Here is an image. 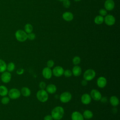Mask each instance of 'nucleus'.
<instances>
[{
  "mask_svg": "<svg viewBox=\"0 0 120 120\" xmlns=\"http://www.w3.org/2000/svg\"><path fill=\"white\" fill-rule=\"evenodd\" d=\"M8 97L12 99H16L21 96L20 91L16 88H12L8 91Z\"/></svg>",
  "mask_w": 120,
  "mask_h": 120,
  "instance_id": "nucleus-6",
  "label": "nucleus"
},
{
  "mask_svg": "<svg viewBox=\"0 0 120 120\" xmlns=\"http://www.w3.org/2000/svg\"><path fill=\"white\" fill-rule=\"evenodd\" d=\"M85 120H88V119H85Z\"/></svg>",
  "mask_w": 120,
  "mask_h": 120,
  "instance_id": "nucleus-41",
  "label": "nucleus"
},
{
  "mask_svg": "<svg viewBox=\"0 0 120 120\" xmlns=\"http://www.w3.org/2000/svg\"><path fill=\"white\" fill-rule=\"evenodd\" d=\"M21 94L24 97H28L31 94V91L30 89L27 87H23L21 89L20 91Z\"/></svg>",
  "mask_w": 120,
  "mask_h": 120,
  "instance_id": "nucleus-20",
  "label": "nucleus"
},
{
  "mask_svg": "<svg viewBox=\"0 0 120 120\" xmlns=\"http://www.w3.org/2000/svg\"><path fill=\"white\" fill-rule=\"evenodd\" d=\"M42 74L44 78L46 79H49L52 77V70L51 68L46 67L42 69Z\"/></svg>",
  "mask_w": 120,
  "mask_h": 120,
  "instance_id": "nucleus-10",
  "label": "nucleus"
},
{
  "mask_svg": "<svg viewBox=\"0 0 120 120\" xmlns=\"http://www.w3.org/2000/svg\"><path fill=\"white\" fill-rule=\"evenodd\" d=\"M115 3L113 0H106L104 3V7L107 11H111L113 9Z\"/></svg>",
  "mask_w": 120,
  "mask_h": 120,
  "instance_id": "nucleus-14",
  "label": "nucleus"
},
{
  "mask_svg": "<svg viewBox=\"0 0 120 120\" xmlns=\"http://www.w3.org/2000/svg\"><path fill=\"white\" fill-rule=\"evenodd\" d=\"M54 65V62L52 60H48L46 62V67L51 68H52Z\"/></svg>",
  "mask_w": 120,
  "mask_h": 120,
  "instance_id": "nucleus-32",
  "label": "nucleus"
},
{
  "mask_svg": "<svg viewBox=\"0 0 120 120\" xmlns=\"http://www.w3.org/2000/svg\"><path fill=\"white\" fill-rule=\"evenodd\" d=\"M24 31L27 33L29 34L30 33H31L33 30V27L32 25L30 23H27L25 25L24 27Z\"/></svg>",
  "mask_w": 120,
  "mask_h": 120,
  "instance_id": "nucleus-24",
  "label": "nucleus"
},
{
  "mask_svg": "<svg viewBox=\"0 0 120 120\" xmlns=\"http://www.w3.org/2000/svg\"><path fill=\"white\" fill-rule=\"evenodd\" d=\"M7 69V64L2 60L0 59V73L4 72Z\"/></svg>",
  "mask_w": 120,
  "mask_h": 120,
  "instance_id": "nucleus-25",
  "label": "nucleus"
},
{
  "mask_svg": "<svg viewBox=\"0 0 120 120\" xmlns=\"http://www.w3.org/2000/svg\"><path fill=\"white\" fill-rule=\"evenodd\" d=\"M100 101L102 102V103H106L107 101V98L106 97H101Z\"/></svg>",
  "mask_w": 120,
  "mask_h": 120,
  "instance_id": "nucleus-37",
  "label": "nucleus"
},
{
  "mask_svg": "<svg viewBox=\"0 0 120 120\" xmlns=\"http://www.w3.org/2000/svg\"><path fill=\"white\" fill-rule=\"evenodd\" d=\"M53 118L51 115H46L44 118V120H53Z\"/></svg>",
  "mask_w": 120,
  "mask_h": 120,
  "instance_id": "nucleus-36",
  "label": "nucleus"
},
{
  "mask_svg": "<svg viewBox=\"0 0 120 120\" xmlns=\"http://www.w3.org/2000/svg\"></svg>",
  "mask_w": 120,
  "mask_h": 120,
  "instance_id": "nucleus-42",
  "label": "nucleus"
},
{
  "mask_svg": "<svg viewBox=\"0 0 120 120\" xmlns=\"http://www.w3.org/2000/svg\"><path fill=\"white\" fill-rule=\"evenodd\" d=\"M90 96L91 99L95 101H100L102 95L100 92L97 89H92L90 93Z\"/></svg>",
  "mask_w": 120,
  "mask_h": 120,
  "instance_id": "nucleus-8",
  "label": "nucleus"
},
{
  "mask_svg": "<svg viewBox=\"0 0 120 120\" xmlns=\"http://www.w3.org/2000/svg\"><path fill=\"white\" fill-rule=\"evenodd\" d=\"M105 23L108 26H112L115 23L116 20L115 17L112 15H107L104 18Z\"/></svg>",
  "mask_w": 120,
  "mask_h": 120,
  "instance_id": "nucleus-9",
  "label": "nucleus"
},
{
  "mask_svg": "<svg viewBox=\"0 0 120 120\" xmlns=\"http://www.w3.org/2000/svg\"><path fill=\"white\" fill-rule=\"evenodd\" d=\"M63 75L67 78H69L72 75V71L70 69H66L64 71V73H63Z\"/></svg>",
  "mask_w": 120,
  "mask_h": 120,
  "instance_id": "nucleus-28",
  "label": "nucleus"
},
{
  "mask_svg": "<svg viewBox=\"0 0 120 120\" xmlns=\"http://www.w3.org/2000/svg\"><path fill=\"white\" fill-rule=\"evenodd\" d=\"M24 70L23 68H20L17 70L16 73L18 75H21L24 73Z\"/></svg>",
  "mask_w": 120,
  "mask_h": 120,
  "instance_id": "nucleus-35",
  "label": "nucleus"
},
{
  "mask_svg": "<svg viewBox=\"0 0 120 120\" xmlns=\"http://www.w3.org/2000/svg\"><path fill=\"white\" fill-rule=\"evenodd\" d=\"M87 82H88V81L83 79L81 81V84L83 86H85L87 85Z\"/></svg>",
  "mask_w": 120,
  "mask_h": 120,
  "instance_id": "nucleus-38",
  "label": "nucleus"
},
{
  "mask_svg": "<svg viewBox=\"0 0 120 120\" xmlns=\"http://www.w3.org/2000/svg\"><path fill=\"white\" fill-rule=\"evenodd\" d=\"M45 90L48 94H52L56 92L57 87L55 84L51 83L46 85Z\"/></svg>",
  "mask_w": 120,
  "mask_h": 120,
  "instance_id": "nucleus-17",
  "label": "nucleus"
},
{
  "mask_svg": "<svg viewBox=\"0 0 120 120\" xmlns=\"http://www.w3.org/2000/svg\"><path fill=\"white\" fill-rule=\"evenodd\" d=\"M9 101H10V98L6 96L3 97L1 100V103L3 105H7L8 104Z\"/></svg>",
  "mask_w": 120,
  "mask_h": 120,
  "instance_id": "nucleus-29",
  "label": "nucleus"
},
{
  "mask_svg": "<svg viewBox=\"0 0 120 120\" xmlns=\"http://www.w3.org/2000/svg\"><path fill=\"white\" fill-rule=\"evenodd\" d=\"M64 109L61 106H57L54 107L51 111V115L53 120H60L63 117Z\"/></svg>",
  "mask_w": 120,
  "mask_h": 120,
  "instance_id": "nucleus-1",
  "label": "nucleus"
},
{
  "mask_svg": "<svg viewBox=\"0 0 120 120\" xmlns=\"http://www.w3.org/2000/svg\"><path fill=\"white\" fill-rule=\"evenodd\" d=\"M81 61V60L80 57L78 56H75L72 60V62L74 65H78L80 63Z\"/></svg>",
  "mask_w": 120,
  "mask_h": 120,
  "instance_id": "nucleus-27",
  "label": "nucleus"
},
{
  "mask_svg": "<svg viewBox=\"0 0 120 120\" xmlns=\"http://www.w3.org/2000/svg\"><path fill=\"white\" fill-rule=\"evenodd\" d=\"M8 88L4 85L0 86V96L2 97L6 96L8 94Z\"/></svg>",
  "mask_w": 120,
  "mask_h": 120,
  "instance_id": "nucleus-23",
  "label": "nucleus"
},
{
  "mask_svg": "<svg viewBox=\"0 0 120 120\" xmlns=\"http://www.w3.org/2000/svg\"><path fill=\"white\" fill-rule=\"evenodd\" d=\"M94 21L96 24L99 25L103 23V22L104 21V18L103 17V16L100 15H98L95 17Z\"/></svg>",
  "mask_w": 120,
  "mask_h": 120,
  "instance_id": "nucleus-22",
  "label": "nucleus"
},
{
  "mask_svg": "<svg viewBox=\"0 0 120 120\" xmlns=\"http://www.w3.org/2000/svg\"><path fill=\"white\" fill-rule=\"evenodd\" d=\"M36 97L39 101L42 103H44L46 102L48 99V93L45 90L40 89L37 92Z\"/></svg>",
  "mask_w": 120,
  "mask_h": 120,
  "instance_id": "nucleus-2",
  "label": "nucleus"
},
{
  "mask_svg": "<svg viewBox=\"0 0 120 120\" xmlns=\"http://www.w3.org/2000/svg\"><path fill=\"white\" fill-rule=\"evenodd\" d=\"M91 98L90 95L88 93H84L81 97V101L82 103L85 105L90 104L91 101Z\"/></svg>",
  "mask_w": 120,
  "mask_h": 120,
  "instance_id": "nucleus-12",
  "label": "nucleus"
},
{
  "mask_svg": "<svg viewBox=\"0 0 120 120\" xmlns=\"http://www.w3.org/2000/svg\"><path fill=\"white\" fill-rule=\"evenodd\" d=\"M75 1H81V0H74Z\"/></svg>",
  "mask_w": 120,
  "mask_h": 120,
  "instance_id": "nucleus-39",
  "label": "nucleus"
},
{
  "mask_svg": "<svg viewBox=\"0 0 120 120\" xmlns=\"http://www.w3.org/2000/svg\"><path fill=\"white\" fill-rule=\"evenodd\" d=\"M62 18L67 22H70L74 19L73 14L70 12H65L62 14Z\"/></svg>",
  "mask_w": 120,
  "mask_h": 120,
  "instance_id": "nucleus-18",
  "label": "nucleus"
},
{
  "mask_svg": "<svg viewBox=\"0 0 120 120\" xmlns=\"http://www.w3.org/2000/svg\"><path fill=\"white\" fill-rule=\"evenodd\" d=\"M64 71V68L60 66H57L53 68L52 70V73L54 76L57 77H59L63 75Z\"/></svg>",
  "mask_w": 120,
  "mask_h": 120,
  "instance_id": "nucleus-7",
  "label": "nucleus"
},
{
  "mask_svg": "<svg viewBox=\"0 0 120 120\" xmlns=\"http://www.w3.org/2000/svg\"><path fill=\"white\" fill-rule=\"evenodd\" d=\"M82 114L83 115L84 119H85L90 120L93 116V112L91 111L88 110V109H86V110H84Z\"/></svg>",
  "mask_w": 120,
  "mask_h": 120,
  "instance_id": "nucleus-21",
  "label": "nucleus"
},
{
  "mask_svg": "<svg viewBox=\"0 0 120 120\" xmlns=\"http://www.w3.org/2000/svg\"><path fill=\"white\" fill-rule=\"evenodd\" d=\"M72 94L68 91H64L60 94L59 98L61 102L63 103H67L72 99Z\"/></svg>",
  "mask_w": 120,
  "mask_h": 120,
  "instance_id": "nucleus-5",
  "label": "nucleus"
},
{
  "mask_svg": "<svg viewBox=\"0 0 120 120\" xmlns=\"http://www.w3.org/2000/svg\"><path fill=\"white\" fill-rule=\"evenodd\" d=\"M107 84V80L104 76H99L97 80V85L100 88H104Z\"/></svg>",
  "mask_w": 120,
  "mask_h": 120,
  "instance_id": "nucleus-13",
  "label": "nucleus"
},
{
  "mask_svg": "<svg viewBox=\"0 0 120 120\" xmlns=\"http://www.w3.org/2000/svg\"><path fill=\"white\" fill-rule=\"evenodd\" d=\"M46 87V83L44 82H41L39 84V87L41 90H45Z\"/></svg>",
  "mask_w": 120,
  "mask_h": 120,
  "instance_id": "nucleus-34",
  "label": "nucleus"
},
{
  "mask_svg": "<svg viewBox=\"0 0 120 120\" xmlns=\"http://www.w3.org/2000/svg\"><path fill=\"white\" fill-rule=\"evenodd\" d=\"M15 69V64L13 62H9L7 65V70L8 72H10L13 71Z\"/></svg>",
  "mask_w": 120,
  "mask_h": 120,
  "instance_id": "nucleus-26",
  "label": "nucleus"
},
{
  "mask_svg": "<svg viewBox=\"0 0 120 120\" xmlns=\"http://www.w3.org/2000/svg\"><path fill=\"white\" fill-rule=\"evenodd\" d=\"M59 1H63L64 0H58Z\"/></svg>",
  "mask_w": 120,
  "mask_h": 120,
  "instance_id": "nucleus-40",
  "label": "nucleus"
},
{
  "mask_svg": "<svg viewBox=\"0 0 120 120\" xmlns=\"http://www.w3.org/2000/svg\"><path fill=\"white\" fill-rule=\"evenodd\" d=\"M71 71L72 75L75 77L80 76L82 73V68L78 65H75L73 67Z\"/></svg>",
  "mask_w": 120,
  "mask_h": 120,
  "instance_id": "nucleus-15",
  "label": "nucleus"
},
{
  "mask_svg": "<svg viewBox=\"0 0 120 120\" xmlns=\"http://www.w3.org/2000/svg\"><path fill=\"white\" fill-rule=\"evenodd\" d=\"M15 37L17 41L23 42L27 39V34L22 30H18L15 32Z\"/></svg>",
  "mask_w": 120,
  "mask_h": 120,
  "instance_id": "nucleus-3",
  "label": "nucleus"
},
{
  "mask_svg": "<svg viewBox=\"0 0 120 120\" xmlns=\"http://www.w3.org/2000/svg\"><path fill=\"white\" fill-rule=\"evenodd\" d=\"M63 6L66 8H69L71 5V2L69 0H64L63 1Z\"/></svg>",
  "mask_w": 120,
  "mask_h": 120,
  "instance_id": "nucleus-30",
  "label": "nucleus"
},
{
  "mask_svg": "<svg viewBox=\"0 0 120 120\" xmlns=\"http://www.w3.org/2000/svg\"><path fill=\"white\" fill-rule=\"evenodd\" d=\"M96 72L93 69H88L85 71L83 74V79L87 81H90L93 80L96 76Z\"/></svg>",
  "mask_w": 120,
  "mask_h": 120,
  "instance_id": "nucleus-4",
  "label": "nucleus"
},
{
  "mask_svg": "<svg viewBox=\"0 0 120 120\" xmlns=\"http://www.w3.org/2000/svg\"><path fill=\"white\" fill-rule=\"evenodd\" d=\"M11 77L12 75L10 72L8 71H5L4 72H2L0 78L2 82L7 83H8L11 81Z\"/></svg>",
  "mask_w": 120,
  "mask_h": 120,
  "instance_id": "nucleus-11",
  "label": "nucleus"
},
{
  "mask_svg": "<svg viewBox=\"0 0 120 120\" xmlns=\"http://www.w3.org/2000/svg\"><path fill=\"white\" fill-rule=\"evenodd\" d=\"M99 14L100 15H101L102 16H105L106 15H107V10L105 9L101 8L99 10Z\"/></svg>",
  "mask_w": 120,
  "mask_h": 120,
  "instance_id": "nucleus-33",
  "label": "nucleus"
},
{
  "mask_svg": "<svg viewBox=\"0 0 120 120\" xmlns=\"http://www.w3.org/2000/svg\"><path fill=\"white\" fill-rule=\"evenodd\" d=\"M110 104L114 107H116L119 104V99L115 96H112L109 99Z\"/></svg>",
  "mask_w": 120,
  "mask_h": 120,
  "instance_id": "nucleus-19",
  "label": "nucleus"
},
{
  "mask_svg": "<svg viewBox=\"0 0 120 120\" xmlns=\"http://www.w3.org/2000/svg\"><path fill=\"white\" fill-rule=\"evenodd\" d=\"M72 120H84L82 113L78 111L73 112L71 115Z\"/></svg>",
  "mask_w": 120,
  "mask_h": 120,
  "instance_id": "nucleus-16",
  "label": "nucleus"
},
{
  "mask_svg": "<svg viewBox=\"0 0 120 120\" xmlns=\"http://www.w3.org/2000/svg\"><path fill=\"white\" fill-rule=\"evenodd\" d=\"M36 38V35L34 33H30L27 34V39L30 40H33Z\"/></svg>",
  "mask_w": 120,
  "mask_h": 120,
  "instance_id": "nucleus-31",
  "label": "nucleus"
}]
</instances>
